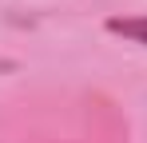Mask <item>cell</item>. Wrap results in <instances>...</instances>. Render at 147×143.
<instances>
[{
  "label": "cell",
  "mask_w": 147,
  "mask_h": 143,
  "mask_svg": "<svg viewBox=\"0 0 147 143\" xmlns=\"http://www.w3.org/2000/svg\"><path fill=\"white\" fill-rule=\"evenodd\" d=\"M103 28H107L111 36H123V40H131V44L147 48V16H107Z\"/></svg>",
  "instance_id": "obj_1"
},
{
  "label": "cell",
  "mask_w": 147,
  "mask_h": 143,
  "mask_svg": "<svg viewBox=\"0 0 147 143\" xmlns=\"http://www.w3.org/2000/svg\"><path fill=\"white\" fill-rule=\"evenodd\" d=\"M8 68H12V64H8V60H0V72H8Z\"/></svg>",
  "instance_id": "obj_2"
}]
</instances>
